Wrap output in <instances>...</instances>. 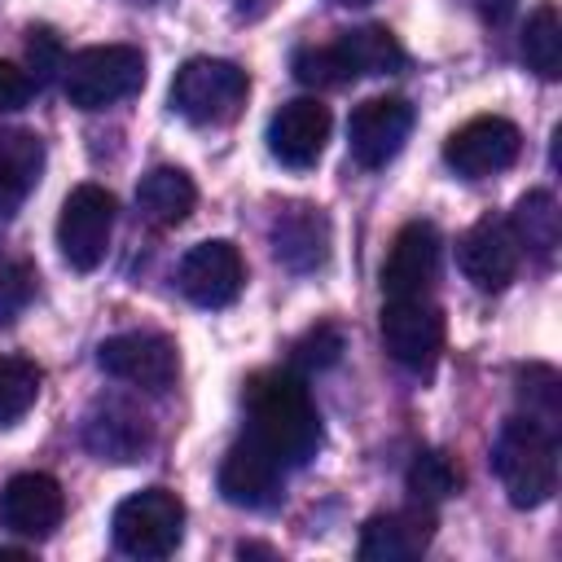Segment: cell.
<instances>
[{"label": "cell", "mask_w": 562, "mask_h": 562, "mask_svg": "<svg viewBox=\"0 0 562 562\" xmlns=\"http://www.w3.org/2000/svg\"><path fill=\"white\" fill-rule=\"evenodd\" d=\"M518 255L522 250H518L509 220H496V215H483L457 241V263L474 290H505L518 272Z\"/></svg>", "instance_id": "obj_13"}, {"label": "cell", "mask_w": 562, "mask_h": 562, "mask_svg": "<svg viewBox=\"0 0 562 562\" xmlns=\"http://www.w3.org/2000/svg\"><path fill=\"white\" fill-rule=\"evenodd\" d=\"M246 92H250L246 70L224 57H189L171 79V105L198 127L237 119V110L246 105Z\"/></svg>", "instance_id": "obj_5"}, {"label": "cell", "mask_w": 562, "mask_h": 562, "mask_svg": "<svg viewBox=\"0 0 562 562\" xmlns=\"http://www.w3.org/2000/svg\"><path fill=\"white\" fill-rule=\"evenodd\" d=\"M413 132V105L404 97H369L347 119V145L360 167H386Z\"/></svg>", "instance_id": "obj_10"}, {"label": "cell", "mask_w": 562, "mask_h": 562, "mask_svg": "<svg viewBox=\"0 0 562 562\" xmlns=\"http://www.w3.org/2000/svg\"><path fill=\"white\" fill-rule=\"evenodd\" d=\"M145 83V53L132 44H92L61 66V88L75 110H105Z\"/></svg>", "instance_id": "obj_3"}, {"label": "cell", "mask_w": 562, "mask_h": 562, "mask_svg": "<svg viewBox=\"0 0 562 562\" xmlns=\"http://www.w3.org/2000/svg\"><path fill=\"white\" fill-rule=\"evenodd\" d=\"M110 233H114V193H105L101 184L70 189L61 202V215H57L61 259L75 272H92L110 250Z\"/></svg>", "instance_id": "obj_6"}, {"label": "cell", "mask_w": 562, "mask_h": 562, "mask_svg": "<svg viewBox=\"0 0 562 562\" xmlns=\"http://www.w3.org/2000/svg\"><path fill=\"white\" fill-rule=\"evenodd\" d=\"M97 364H101L110 378H119V382H127V386H140V391H154V395L167 391V386L176 382V373H180V356H176L171 338L145 334V329L105 338V342L97 347Z\"/></svg>", "instance_id": "obj_8"}, {"label": "cell", "mask_w": 562, "mask_h": 562, "mask_svg": "<svg viewBox=\"0 0 562 562\" xmlns=\"http://www.w3.org/2000/svg\"><path fill=\"white\" fill-rule=\"evenodd\" d=\"M294 79L307 83V88H334V83H347V70H342L334 44H321V48H299L294 53Z\"/></svg>", "instance_id": "obj_27"}, {"label": "cell", "mask_w": 562, "mask_h": 562, "mask_svg": "<svg viewBox=\"0 0 562 562\" xmlns=\"http://www.w3.org/2000/svg\"><path fill=\"white\" fill-rule=\"evenodd\" d=\"M110 531H114V549L127 558L140 562L167 558L184 536V501L167 487H140L127 501H119Z\"/></svg>", "instance_id": "obj_4"}, {"label": "cell", "mask_w": 562, "mask_h": 562, "mask_svg": "<svg viewBox=\"0 0 562 562\" xmlns=\"http://www.w3.org/2000/svg\"><path fill=\"white\" fill-rule=\"evenodd\" d=\"M435 536V514L426 501L391 509V514H373L360 531V558L364 562H408L417 558Z\"/></svg>", "instance_id": "obj_17"}, {"label": "cell", "mask_w": 562, "mask_h": 562, "mask_svg": "<svg viewBox=\"0 0 562 562\" xmlns=\"http://www.w3.org/2000/svg\"><path fill=\"white\" fill-rule=\"evenodd\" d=\"M439 272V233L426 220H413L395 233L391 255L382 263V294L386 299H417L430 290Z\"/></svg>", "instance_id": "obj_15"}, {"label": "cell", "mask_w": 562, "mask_h": 562, "mask_svg": "<svg viewBox=\"0 0 562 562\" xmlns=\"http://www.w3.org/2000/svg\"><path fill=\"white\" fill-rule=\"evenodd\" d=\"M40 400V369L22 356H0V426H13Z\"/></svg>", "instance_id": "obj_25"}, {"label": "cell", "mask_w": 562, "mask_h": 562, "mask_svg": "<svg viewBox=\"0 0 562 562\" xmlns=\"http://www.w3.org/2000/svg\"><path fill=\"white\" fill-rule=\"evenodd\" d=\"M522 61L540 79H558L562 75V18H558L553 0L536 4V13L527 18V26H522Z\"/></svg>", "instance_id": "obj_24"}, {"label": "cell", "mask_w": 562, "mask_h": 562, "mask_svg": "<svg viewBox=\"0 0 562 562\" xmlns=\"http://www.w3.org/2000/svg\"><path fill=\"white\" fill-rule=\"evenodd\" d=\"M61 514H66V496H61V483L53 474L26 470V474H13L0 492V522L13 536L44 540L57 531Z\"/></svg>", "instance_id": "obj_14"}, {"label": "cell", "mask_w": 562, "mask_h": 562, "mask_svg": "<svg viewBox=\"0 0 562 562\" xmlns=\"http://www.w3.org/2000/svg\"><path fill=\"white\" fill-rule=\"evenodd\" d=\"M382 347L404 369H430L443 347V312L426 294L386 299L382 303Z\"/></svg>", "instance_id": "obj_7"}, {"label": "cell", "mask_w": 562, "mask_h": 562, "mask_svg": "<svg viewBox=\"0 0 562 562\" xmlns=\"http://www.w3.org/2000/svg\"><path fill=\"white\" fill-rule=\"evenodd\" d=\"M44 140L35 132H0V215L18 211L40 184Z\"/></svg>", "instance_id": "obj_20"}, {"label": "cell", "mask_w": 562, "mask_h": 562, "mask_svg": "<svg viewBox=\"0 0 562 562\" xmlns=\"http://www.w3.org/2000/svg\"><path fill=\"white\" fill-rule=\"evenodd\" d=\"M31 92H35L31 75L13 61H0V110H22L31 101Z\"/></svg>", "instance_id": "obj_30"}, {"label": "cell", "mask_w": 562, "mask_h": 562, "mask_svg": "<svg viewBox=\"0 0 562 562\" xmlns=\"http://www.w3.org/2000/svg\"><path fill=\"white\" fill-rule=\"evenodd\" d=\"M518 149H522V132L501 114H483L443 140V162L465 180H483L514 167Z\"/></svg>", "instance_id": "obj_9"}, {"label": "cell", "mask_w": 562, "mask_h": 562, "mask_svg": "<svg viewBox=\"0 0 562 562\" xmlns=\"http://www.w3.org/2000/svg\"><path fill=\"white\" fill-rule=\"evenodd\" d=\"M509 228L518 237V250H531L536 259H549L558 250V237H562V215H558L553 193H544V189L522 193L514 215H509Z\"/></svg>", "instance_id": "obj_23"}, {"label": "cell", "mask_w": 562, "mask_h": 562, "mask_svg": "<svg viewBox=\"0 0 562 562\" xmlns=\"http://www.w3.org/2000/svg\"><path fill=\"white\" fill-rule=\"evenodd\" d=\"M338 356H342V334L334 325H316L294 347V364L299 369H329V364H338Z\"/></svg>", "instance_id": "obj_28"}, {"label": "cell", "mask_w": 562, "mask_h": 562, "mask_svg": "<svg viewBox=\"0 0 562 562\" xmlns=\"http://www.w3.org/2000/svg\"><path fill=\"white\" fill-rule=\"evenodd\" d=\"M281 461L259 448L255 439H241L220 461V496L237 509H268L281 501Z\"/></svg>", "instance_id": "obj_16"}, {"label": "cell", "mask_w": 562, "mask_h": 562, "mask_svg": "<svg viewBox=\"0 0 562 562\" xmlns=\"http://www.w3.org/2000/svg\"><path fill=\"white\" fill-rule=\"evenodd\" d=\"M180 290L189 303L198 307H228L241 285H246V263H241V250L224 237H211V241H198L184 259H180Z\"/></svg>", "instance_id": "obj_11"}, {"label": "cell", "mask_w": 562, "mask_h": 562, "mask_svg": "<svg viewBox=\"0 0 562 562\" xmlns=\"http://www.w3.org/2000/svg\"><path fill=\"white\" fill-rule=\"evenodd\" d=\"M470 9H474L483 22H505V18L518 9V0H470Z\"/></svg>", "instance_id": "obj_32"}, {"label": "cell", "mask_w": 562, "mask_h": 562, "mask_svg": "<svg viewBox=\"0 0 562 562\" xmlns=\"http://www.w3.org/2000/svg\"><path fill=\"white\" fill-rule=\"evenodd\" d=\"M334 53L347 70V79L356 75H395L404 66V48L400 40L386 31V26H356V31H342L334 40Z\"/></svg>", "instance_id": "obj_21"}, {"label": "cell", "mask_w": 562, "mask_h": 562, "mask_svg": "<svg viewBox=\"0 0 562 562\" xmlns=\"http://www.w3.org/2000/svg\"><path fill=\"white\" fill-rule=\"evenodd\" d=\"M492 470L514 509H536L558 487V435L553 426L518 413L501 426L492 448Z\"/></svg>", "instance_id": "obj_2"}, {"label": "cell", "mask_w": 562, "mask_h": 562, "mask_svg": "<svg viewBox=\"0 0 562 562\" xmlns=\"http://www.w3.org/2000/svg\"><path fill=\"white\" fill-rule=\"evenodd\" d=\"M272 250L290 272H316L329 255V220L321 215V206H281L272 220Z\"/></svg>", "instance_id": "obj_18"}, {"label": "cell", "mask_w": 562, "mask_h": 562, "mask_svg": "<svg viewBox=\"0 0 562 562\" xmlns=\"http://www.w3.org/2000/svg\"><path fill=\"white\" fill-rule=\"evenodd\" d=\"M246 439L268 448L281 465H303L321 448V413L294 373L263 369L246 382Z\"/></svg>", "instance_id": "obj_1"}, {"label": "cell", "mask_w": 562, "mask_h": 562, "mask_svg": "<svg viewBox=\"0 0 562 562\" xmlns=\"http://www.w3.org/2000/svg\"><path fill=\"white\" fill-rule=\"evenodd\" d=\"M31 268H4L0 272V316H9V312H18L22 303H26V294H31Z\"/></svg>", "instance_id": "obj_31"}, {"label": "cell", "mask_w": 562, "mask_h": 562, "mask_svg": "<svg viewBox=\"0 0 562 562\" xmlns=\"http://www.w3.org/2000/svg\"><path fill=\"white\" fill-rule=\"evenodd\" d=\"M342 4H369V0H342Z\"/></svg>", "instance_id": "obj_33"}, {"label": "cell", "mask_w": 562, "mask_h": 562, "mask_svg": "<svg viewBox=\"0 0 562 562\" xmlns=\"http://www.w3.org/2000/svg\"><path fill=\"white\" fill-rule=\"evenodd\" d=\"M193 202H198V189H193V180H189L180 167H154V171L140 176V184H136V206H140V215H145L149 224H158V228L180 224V220L193 211Z\"/></svg>", "instance_id": "obj_22"}, {"label": "cell", "mask_w": 562, "mask_h": 562, "mask_svg": "<svg viewBox=\"0 0 562 562\" xmlns=\"http://www.w3.org/2000/svg\"><path fill=\"white\" fill-rule=\"evenodd\" d=\"M26 57H31V83L35 88H44L61 66H66V53H61V40L53 35V31H31V40H26Z\"/></svg>", "instance_id": "obj_29"}, {"label": "cell", "mask_w": 562, "mask_h": 562, "mask_svg": "<svg viewBox=\"0 0 562 562\" xmlns=\"http://www.w3.org/2000/svg\"><path fill=\"white\" fill-rule=\"evenodd\" d=\"M408 492H413V501H426V505H435V501H448L457 487H461V470L443 457V452H417L413 457V465H408Z\"/></svg>", "instance_id": "obj_26"}, {"label": "cell", "mask_w": 562, "mask_h": 562, "mask_svg": "<svg viewBox=\"0 0 562 562\" xmlns=\"http://www.w3.org/2000/svg\"><path fill=\"white\" fill-rule=\"evenodd\" d=\"M83 443H88L92 457L127 465L149 448V422L136 408H127L119 400H105L83 417Z\"/></svg>", "instance_id": "obj_19"}, {"label": "cell", "mask_w": 562, "mask_h": 562, "mask_svg": "<svg viewBox=\"0 0 562 562\" xmlns=\"http://www.w3.org/2000/svg\"><path fill=\"white\" fill-rule=\"evenodd\" d=\"M329 140V110L316 97H294L268 119V154L281 167L307 171L321 162Z\"/></svg>", "instance_id": "obj_12"}]
</instances>
